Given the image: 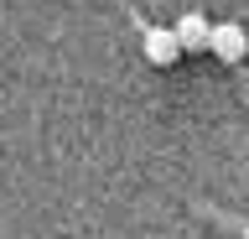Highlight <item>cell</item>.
<instances>
[{
    "label": "cell",
    "mask_w": 249,
    "mask_h": 239,
    "mask_svg": "<svg viewBox=\"0 0 249 239\" xmlns=\"http://www.w3.org/2000/svg\"><path fill=\"white\" fill-rule=\"evenodd\" d=\"M208 52H213L218 63H244L249 57V32L239 21H218L213 32H208Z\"/></svg>",
    "instance_id": "cell-1"
},
{
    "label": "cell",
    "mask_w": 249,
    "mask_h": 239,
    "mask_svg": "<svg viewBox=\"0 0 249 239\" xmlns=\"http://www.w3.org/2000/svg\"><path fill=\"white\" fill-rule=\"evenodd\" d=\"M171 32H177V47H182V52H208V32H213V26H208V16L187 11Z\"/></svg>",
    "instance_id": "cell-2"
},
{
    "label": "cell",
    "mask_w": 249,
    "mask_h": 239,
    "mask_svg": "<svg viewBox=\"0 0 249 239\" xmlns=\"http://www.w3.org/2000/svg\"><path fill=\"white\" fill-rule=\"evenodd\" d=\"M145 57H151L156 68H171L177 57H182V47H177V32H171V26H151V32H145Z\"/></svg>",
    "instance_id": "cell-3"
},
{
    "label": "cell",
    "mask_w": 249,
    "mask_h": 239,
    "mask_svg": "<svg viewBox=\"0 0 249 239\" xmlns=\"http://www.w3.org/2000/svg\"><path fill=\"white\" fill-rule=\"evenodd\" d=\"M244 239H249V223H244Z\"/></svg>",
    "instance_id": "cell-4"
}]
</instances>
